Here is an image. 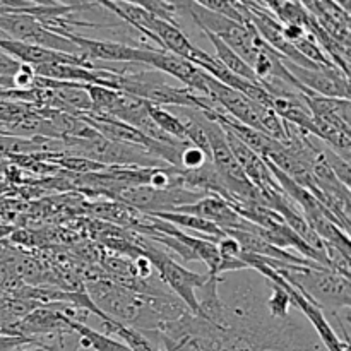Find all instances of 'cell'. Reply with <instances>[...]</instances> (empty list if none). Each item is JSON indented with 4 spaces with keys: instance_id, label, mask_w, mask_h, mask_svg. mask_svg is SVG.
<instances>
[{
    "instance_id": "7c38bea8",
    "label": "cell",
    "mask_w": 351,
    "mask_h": 351,
    "mask_svg": "<svg viewBox=\"0 0 351 351\" xmlns=\"http://www.w3.org/2000/svg\"><path fill=\"white\" fill-rule=\"evenodd\" d=\"M322 154H324L326 163L329 165L331 171L335 173V177L341 182V185H345L346 189H350L351 177H350V161H346L345 158H341L339 154H336L331 147H328L326 144H322Z\"/></svg>"
},
{
    "instance_id": "4fadbf2b",
    "label": "cell",
    "mask_w": 351,
    "mask_h": 351,
    "mask_svg": "<svg viewBox=\"0 0 351 351\" xmlns=\"http://www.w3.org/2000/svg\"><path fill=\"white\" fill-rule=\"evenodd\" d=\"M256 351H293V348H291V343L285 339V336H273L257 346Z\"/></svg>"
},
{
    "instance_id": "ba28073f",
    "label": "cell",
    "mask_w": 351,
    "mask_h": 351,
    "mask_svg": "<svg viewBox=\"0 0 351 351\" xmlns=\"http://www.w3.org/2000/svg\"><path fill=\"white\" fill-rule=\"evenodd\" d=\"M202 31H204V34H206V36H208V40L211 41V45H213V47H215L216 58H218V60L221 62V65L226 69V71H230V72H232V74L239 75V77L245 79V81L254 82V84L263 86L259 82V79L256 77V74H254L252 69H250V65H247L245 62H243L242 58H240L239 55H237L235 51L232 50V48L226 47V45L223 43V41L219 40V38H216L215 34L209 33V31H206V29H202Z\"/></svg>"
},
{
    "instance_id": "5bb4252c",
    "label": "cell",
    "mask_w": 351,
    "mask_h": 351,
    "mask_svg": "<svg viewBox=\"0 0 351 351\" xmlns=\"http://www.w3.org/2000/svg\"><path fill=\"white\" fill-rule=\"evenodd\" d=\"M21 69V64L9 57L7 53L0 51V77H12L17 71Z\"/></svg>"
},
{
    "instance_id": "7a4b0ae2",
    "label": "cell",
    "mask_w": 351,
    "mask_h": 351,
    "mask_svg": "<svg viewBox=\"0 0 351 351\" xmlns=\"http://www.w3.org/2000/svg\"><path fill=\"white\" fill-rule=\"evenodd\" d=\"M240 259L247 264V267H252V269L259 271V273L263 274V276H266L267 280L273 281V283L281 285V287L287 290L288 297H290V304L295 305V307H297L298 311H300L302 314H304L305 317L311 321V324L314 326L315 332L319 335V338H321L322 345L326 346V350L328 351H350V343L343 341V339L336 335V331L332 329V326L329 324V321L326 319L322 308H319L317 305L311 300V298L305 297V295L302 293L298 288H295L293 285L288 283V281L285 280L281 274H278L273 267L267 266V264L263 261V257L254 256V254L242 252Z\"/></svg>"
},
{
    "instance_id": "5b68a950",
    "label": "cell",
    "mask_w": 351,
    "mask_h": 351,
    "mask_svg": "<svg viewBox=\"0 0 351 351\" xmlns=\"http://www.w3.org/2000/svg\"><path fill=\"white\" fill-rule=\"evenodd\" d=\"M281 62L287 71L293 75L295 81L312 95L322 96V98L350 99V79L338 69H305L295 65L285 57H281Z\"/></svg>"
},
{
    "instance_id": "2e32d148",
    "label": "cell",
    "mask_w": 351,
    "mask_h": 351,
    "mask_svg": "<svg viewBox=\"0 0 351 351\" xmlns=\"http://www.w3.org/2000/svg\"><path fill=\"white\" fill-rule=\"evenodd\" d=\"M16 351H43V348H40V346H34V348H27V350H16Z\"/></svg>"
},
{
    "instance_id": "8992f818",
    "label": "cell",
    "mask_w": 351,
    "mask_h": 351,
    "mask_svg": "<svg viewBox=\"0 0 351 351\" xmlns=\"http://www.w3.org/2000/svg\"><path fill=\"white\" fill-rule=\"evenodd\" d=\"M103 326H105V335L112 336L117 335L122 339L123 345H127L130 351H163L160 350V345L147 335L146 331H141V329H134L130 326L122 324V322H117L115 319H103Z\"/></svg>"
},
{
    "instance_id": "9c48e42d",
    "label": "cell",
    "mask_w": 351,
    "mask_h": 351,
    "mask_svg": "<svg viewBox=\"0 0 351 351\" xmlns=\"http://www.w3.org/2000/svg\"><path fill=\"white\" fill-rule=\"evenodd\" d=\"M146 108H147V115L151 117V120L156 123V127L161 130V132L173 137L175 141L187 143L185 123L178 119V115H173V113L167 112V110L161 108V106L151 105V103H146Z\"/></svg>"
},
{
    "instance_id": "3957f363",
    "label": "cell",
    "mask_w": 351,
    "mask_h": 351,
    "mask_svg": "<svg viewBox=\"0 0 351 351\" xmlns=\"http://www.w3.org/2000/svg\"><path fill=\"white\" fill-rule=\"evenodd\" d=\"M0 38L21 41L26 45L47 48V50L60 51V53L77 55L84 57L77 47L62 34L53 33L45 24H41L36 17L24 12H10L0 16Z\"/></svg>"
},
{
    "instance_id": "9a60e30c",
    "label": "cell",
    "mask_w": 351,
    "mask_h": 351,
    "mask_svg": "<svg viewBox=\"0 0 351 351\" xmlns=\"http://www.w3.org/2000/svg\"><path fill=\"white\" fill-rule=\"evenodd\" d=\"M38 346L43 348V351H69L65 348L64 335H55L48 336L47 339H40V341H38Z\"/></svg>"
},
{
    "instance_id": "52a82bcc",
    "label": "cell",
    "mask_w": 351,
    "mask_h": 351,
    "mask_svg": "<svg viewBox=\"0 0 351 351\" xmlns=\"http://www.w3.org/2000/svg\"><path fill=\"white\" fill-rule=\"evenodd\" d=\"M65 322H67L71 332H75L79 336V345L84 348H91L93 351H130L129 346L123 345L122 341H117L112 336L95 331L82 322L72 321L69 317H65Z\"/></svg>"
},
{
    "instance_id": "6da1fadb",
    "label": "cell",
    "mask_w": 351,
    "mask_h": 351,
    "mask_svg": "<svg viewBox=\"0 0 351 351\" xmlns=\"http://www.w3.org/2000/svg\"><path fill=\"white\" fill-rule=\"evenodd\" d=\"M264 263L273 267L278 274L285 278L290 285L311 298L319 308H329L336 312L339 308L348 311L351 305V285L350 278L335 273L329 267L293 266L280 261L263 257Z\"/></svg>"
},
{
    "instance_id": "277c9868",
    "label": "cell",
    "mask_w": 351,
    "mask_h": 351,
    "mask_svg": "<svg viewBox=\"0 0 351 351\" xmlns=\"http://www.w3.org/2000/svg\"><path fill=\"white\" fill-rule=\"evenodd\" d=\"M81 50L84 57L101 64H141L146 65L147 53L153 48H137L120 41L96 40L75 33H60Z\"/></svg>"
},
{
    "instance_id": "30bf717a",
    "label": "cell",
    "mask_w": 351,
    "mask_h": 351,
    "mask_svg": "<svg viewBox=\"0 0 351 351\" xmlns=\"http://www.w3.org/2000/svg\"><path fill=\"white\" fill-rule=\"evenodd\" d=\"M271 287H273V293H271L269 302H267V307H269V315L274 321H285L288 317V311H290V297H288L287 290H285L281 285L273 283L271 281Z\"/></svg>"
},
{
    "instance_id": "8fae6325",
    "label": "cell",
    "mask_w": 351,
    "mask_h": 351,
    "mask_svg": "<svg viewBox=\"0 0 351 351\" xmlns=\"http://www.w3.org/2000/svg\"><path fill=\"white\" fill-rule=\"evenodd\" d=\"M208 163H213L211 156L208 153H204L202 149H199V147L187 143L184 146V149L180 151V165H178V170L194 171L206 167Z\"/></svg>"
}]
</instances>
